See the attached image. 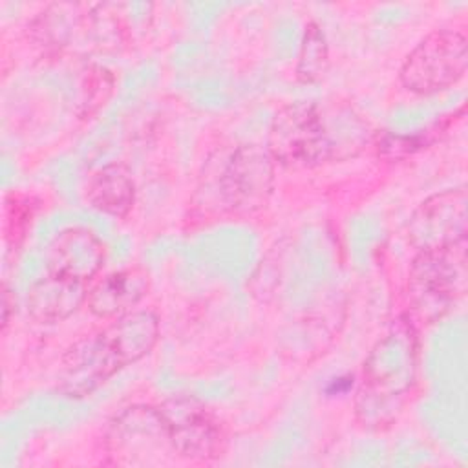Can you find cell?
Returning a JSON list of instances; mask_svg holds the SVG:
<instances>
[{"mask_svg": "<svg viewBox=\"0 0 468 468\" xmlns=\"http://www.w3.org/2000/svg\"><path fill=\"white\" fill-rule=\"evenodd\" d=\"M375 141L369 122L347 102H292L276 112L267 150L287 168H313L356 157Z\"/></svg>", "mask_w": 468, "mask_h": 468, "instance_id": "obj_1", "label": "cell"}, {"mask_svg": "<svg viewBox=\"0 0 468 468\" xmlns=\"http://www.w3.org/2000/svg\"><path fill=\"white\" fill-rule=\"evenodd\" d=\"M419 336L408 316L391 322L362 367L355 399L356 420L367 430H386L402 413L417 382Z\"/></svg>", "mask_w": 468, "mask_h": 468, "instance_id": "obj_2", "label": "cell"}, {"mask_svg": "<svg viewBox=\"0 0 468 468\" xmlns=\"http://www.w3.org/2000/svg\"><path fill=\"white\" fill-rule=\"evenodd\" d=\"M466 239L446 249L417 252L406 282L408 316L413 325L441 320L466 292Z\"/></svg>", "mask_w": 468, "mask_h": 468, "instance_id": "obj_3", "label": "cell"}, {"mask_svg": "<svg viewBox=\"0 0 468 468\" xmlns=\"http://www.w3.org/2000/svg\"><path fill=\"white\" fill-rule=\"evenodd\" d=\"M274 166L267 148L260 144L236 146L221 157L203 192L221 212L234 216L258 212L271 197Z\"/></svg>", "mask_w": 468, "mask_h": 468, "instance_id": "obj_4", "label": "cell"}, {"mask_svg": "<svg viewBox=\"0 0 468 468\" xmlns=\"http://www.w3.org/2000/svg\"><path fill=\"white\" fill-rule=\"evenodd\" d=\"M468 66V40L459 29L430 31L404 57L399 80L417 95H433L457 84Z\"/></svg>", "mask_w": 468, "mask_h": 468, "instance_id": "obj_5", "label": "cell"}, {"mask_svg": "<svg viewBox=\"0 0 468 468\" xmlns=\"http://www.w3.org/2000/svg\"><path fill=\"white\" fill-rule=\"evenodd\" d=\"M176 457L214 461L227 450V433L219 417L196 397H170L157 406Z\"/></svg>", "mask_w": 468, "mask_h": 468, "instance_id": "obj_6", "label": "cell"}, {"mask_svg": "<svg viewBox=\"0 0 468 468\" xmlns=\"http://www.w3.org/2000/svg\"><path fill=\"white\" fill-rule=\"evenodd\" d=\"M104 444L115 464H161L168 453H174L157 406L122 410L110 422Z\"/></svg>", "mask_w": 468, "mask_h": 468, "instance_id": "obj_7", "label": "cell"}, {"mask_svg": "<svg viewBox=\"0 0 468 468\" xmlns=\"http://www.w3.org/2000/svg\"><path fill=\"white\" fill-rule=\"evenodd\" d=\"M466 190L450 188L424 199L410 216L406 236L417 252L446 249L466 239Z\"/></svg>", "mask_w": 468, "mask_h": 468, "instance_id": "obj_8", "label": "cell"}, {"mask_svg": "<svg viewBox=\"0 0 468 468\" xmlns=\"http://www.w3.org/2000/svg\"><path fill=\"white\" fill-rule=\"evenodd\" d=\"M122 367L124 364L102 329L84 335L60 358L58 391L69 399H82L99 389Z\"/></svg>", "mask_w": 468, "mask_h": 468, "instance_id": "obj_9", "label": "cell"}, {"mask_svg": "<svg viewBox=\"0 0 468 468\" xmlns=\"http://www.w3.org/2000/svg\"><path fill=\"white\" fill-rule=\"evenodd\" d=\"M106 261V247L101 238L86 227H68L49 243L46 252L48 272L79 282L93 280Z\"/></svg>", "mask_w": 468, "mask_h": 468, "instance_id": "obj_10", "label": "cell"}, {"mask_svg": "<svg viewBox=\"0 0 468 468\" xmlns=\"http://www.w3.org/2000/svg\"><path fill=\"white\" fill-rule=\"evenodd\" d=\"M150 291V274L143 267H130L115 271L101 278L88 291V309L91 314L113 320L141 303Z\"/></svg>", "mask_w": 468, "mask_h": 468, "instance_id": "obj_11", "label": "cell"}, {"mask_svg": "<svg viewBox=\"0 0 468 468\" xmlns=\"http://www.w3.org/2000/svg\"><path fill=\"white\" fill-rule=\"evenodd\" d=\"M88 291L84 282L48 272L29 289L27 313L38 324L62 322L86 303Z\"/></svg>", "mask_w": 468, "mask_h": 468, "instance_id": "obj_12", "label": "cell"}, {"mask_svg": "<svg viewBox=\"0 0 468 468\" xmlns=\"http://www.w3.org/2000/svg\"><path fill=\"white\" fill-rule=\"evenodd\" d=\"M88 203L108 216L126 218L135 203V181L124 163H108L97 168L86 183Z\"/></svg>", "mask_w": 468, "mask_h": 468, "instance_id": "obj_13", "label": "cell"}, {"mask_svg": "<svg viewBox=\"0 0 468 468\" xmlns=\"http://www.w3.org/2000/svg\"><path fill=\"white\" fill-rule=\"evenodd\" d=\"M102 331L126 367L139 362L155 347L159 340V320L152 311H130L113 318Z\"/></svg>", "mask_w": 468, "mask_h": 468, "instance_id": "obj_14", "label": "cell"}, {"mask_svg": "<svg viewBox=\"0 0 468 468\" xmlns=\"http://www.w3.org/2000/svg\"><path fill=\"white\" fill-rule=\"evenodd\" d=\"M329 69V46L322 27L316 22H309L303 31V38L296 60V79L303 84L318 82Z\"/></svg>", "mask_w": 468, "mask_h": 468, "instance_id": "obj_15", "label": "cell"}, {"mask_svg": "<svg viewBox=\"0 0 468 468\" xmlns=\"http://www.w3.org/2000/svg\"><path fill=\"white\" fill-rule=\"evenodd\" d=\"M37 203L33 197L24 194H11L5 197L4 205V238L9 247L18 249L26 239L33 218H35Z\"/></svg>", "mask_w": 468, "mask_h": 468, "instance_id": "obj_16", "label": "cell"}, {"mask_svg": "<svg viewBox=\"0 0 468 468\" xmlns=\"http://www.w3.org/2000/svg\"><path fill=\"white\" fill-rule=\"evenodd\" d=\"M15 307V298H11V291L7 287H4V294H2V329L5 331L9 318H11V309Z\"/></svg>", "mask_w": 468, "mask_h": 468, "instance_id": "obj_17", "label": "cell"}]
</instances>
